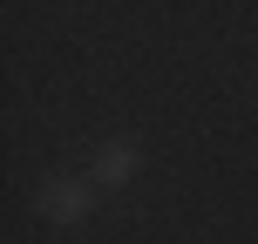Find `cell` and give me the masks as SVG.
Returning <instances> with one entry per match:
<instances>
[{"label":"cell","instance_id":"1","mask_svg":"<svg viewBox=\"0 0 258 244\" xmlns=\"http://www.w3.org/2000/svg\"><path fill=\"white\" fill-rule=\"evenodd\" d=\"M34 210H41L48 224H82V217L95 210V190H89V183H75V177H54V183H41Z\"/></svg>","mask_w":258,"mask_h":244},{"label":"cell","instance_id":"2","mask_svg":"<svg viewBox=\"0 0 258 244\" xmlns=\"http://www.w3.org/2000/svg\"><path fill=\"white\" fill-rule=\"evenodd\" d=\"M136 170H143V149H136V142H102V149H95V183H109V190L129 183Z\"/></svg>","mask_w":258,"mask_h":244}]
</instances>
